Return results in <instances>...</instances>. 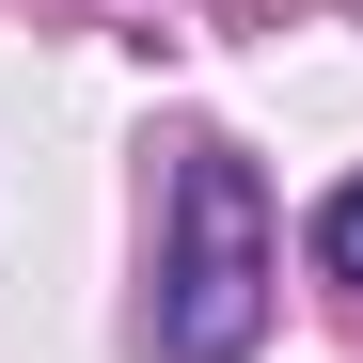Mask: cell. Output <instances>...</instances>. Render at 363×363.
I'll return each mask as SVG.
<instances>
[{
  "label": "cell",
  "instance_id": "obj_1",
  "mask_svg": "<svg viewBox=\"0 0 363 363\" xmlns=\"http://www.w3.org/2000/svg\"><path fill=\"white\" fill-rule=\"evenodd\" d=\"M253 332H269V190H253V158L190 143L174 158V221H158V347L237 363Z\"/></svg>",
  "mask_w": 363,
  "mask_h": 363
},
{
  "label": "cell",
  "instance_id": "obj_2",
  "mask_svg": "<svg viewBox=\"0 0 363 363\" xmlns=\"http://www.w3.org/2000/svg\"><path fill=\"white\" fill-rule=\"evenodd\" d=\"M316 269H332V284L363 300V174H347V190H332V206H316Z\"/></svg>",
  "mask_w": 363,
  "mask_h": 363
}]
</instances>
